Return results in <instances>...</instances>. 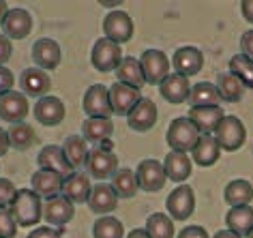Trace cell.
<instances>
[{
	"label": "cell",
	"mask_w": 253,
	"mask_h": 238,
	"mask_svg": "<svg viewBox=\"0 0 253 238\" xmlns=\"http://www.w3.org/2000/svg\"><path fill=\"white\" fill-rule=\"evenodd\" d=\"M240 54L249 56L253 60V30H247V33L240 37Z\"/></svg>",
	"instance_id": "obj_46"
},
{
	"label": "cell",
	"mask_w": 253,
	"mask_h": 238,
	"mask_svg": "<svg viewBox=\"0 0 253 238\" xmlns=\"http://www.w3.org/2000/svg\"><path fill=\"white\" fill-rule=\"evenodd\" d=\"M82 137L86 142H94V144H103L112 137L114 133V122L112 118H88L82 124Z\"/></svg>",
	"instance_id": "obj_30"
},
{
	"label": "cell",
	"mask_w": 253,
	"mask_h": 238,
	"mask_svg": "<svg viewBox=\"0 0 253 238\" xmlns=\"http://www.w3.org/2000/svg\"><path fill=\"white\" fill-rule=\"evenodd\" d=\"M35 118L45 127H56L65 120V103L58 97H41L35 103Z\"/></svg>",
	"instance_id": "obj_18"
},
{
	"label": "cell",
	"mask_w": 253,
	"mask_h": 238,
	"mask_svg": "<svg viewBox=\"0 0 253 238\" xmlns=\"http://www.w3.org/2000/svg\"><path fill=\"white\" fill-rule=\"evenodd\" d=\"M230 73L243 82L245 88L253 90V60L245 54H234L230 58Z\"/></svg>",
	"instance_id": "obj_36"
},
{
	"label": "cell",
	"mask_w": 253,
	"mask_h": 238,
	"mask_svg": "<svg viewBox=\"0 0 253 238\" xmlns=\"http://www.w3.org/2000/svg\"><path fill=\"white\" fill-rule=\"evenodd\" d=\"M240 11H243L245 20L253 24V0H243V2H240Z\"/></svg>",
	"instance_id": "obj_47"
},
{
	"label": "cell",
	"mask_w": 253,
	"mask_h": 238,
	"mask_svg": "<svg viewBox=\"0 0 253 238\" xmlns=\"http://www.w3.org/2000/svg\"><path fill=\"white\" fill-rule=\"evenodd\" d=\"M133 20L126 11H110L103 17V33L110 41L114 43H129L131 37H133Z\"/></svg>",
	"instance_id": "obj_6"
},
{
	"label": "cell",
	"mask_w": 253,
	"mask_h": 238,
	"mask_svg": "<svg viewBox=\"0 0 253 238\" xmlns=\"http://www.w3.org/2000/svg\"><path fill=\"white\" fill-rule=\"evenodd\" d=\"M7 13H9V4L4 2V0H0V24L4 22V17H7Z\"/></svg>",
	"instance_id": "obj_51"
},
{
	"label": "cell",
	"mask_w": 253,
	"mask_h": 238,
	"mask_svg": "<svg viewBox=\"0 0 253 238\" xmlns=\"http://www.w3.org/2000/svg\"><path fill=\"white\" fill-rule=\"evenodd\" d=\"M9 144L13 146L15 150H28L30 146L35 144V131H33V127L30 124H26V122H17V124H13L9 131Z\"/></svg>",
	"instance_id": "obj_38"
},
{
	"label": "cell",
	"mask_w": 253,
	"mask_h": 238,
	"mask_svg": "<svg viewBox=\"0 0 253 238\" xmlns=\"http://www.w3.org/2000/svg\"><path fill=\"white\" fill-rule=\"evenodd\" d=\"M142 99V92L137 88H131V86H125V84H112L110 86V103H112V114H118V116H129L131 110L140 103Z\"/></svg>",
	"instance_id": "obj_11"
},
{
	"label": "cell",
	"mask_w": 253,
	"mask_h": 238,
	"mask_svg": "<svg viewBox=\"0 0 253 238\" xmlns=\"http://www.w3.org/2000/svg\"><path fill=\"white\" fill-rule=\"evenodd\" d=\"M116 78H118L120 84L131 86V88H137V90L146 84L140 60L133 58V56H126V58H123V62H120L118 69H116Z\"/></svg>",
	"instance_id": "obj_28"
},
{
	"label": "cell",
	"mask_w": 253,
	"mask_h": 238,
	"mask_svg": "<svg viewBox=\"0 0 253 238\" xmlns=\"http://www.w3.org/2000/svg\"><path fill=\"white\" fill-rule=\"evenodd\" d=\"M135 178H137V187L144 191H159L163 185H166V170H163V163L157 159H144L135 170Z\"/></svg>",
	"instance_id": "obj_10"
},
{
	"label": "cell",
	"mask_w": 253,
	"mask_h": 238,
	"mask_svg": "<svg viewBox=\"0 0 253 238\" xmlns=\"http://www.w3.org/2000/svg\"><path fill=\"white\" fill-rule=\"evenodd\" d=\"M86 204H88V208L92 212H97V215H107V212H112L118 206V196H116V191L112 189V185L99 183V185H92Z\"/></svg>",
	"instance_id": "obj_22"
},
{
	"label": "cell",
	"mask_w": 253,
	"mask_h": 238,
	"mask_svg": "<svg viewBox=\"0 0 253 238\" xmlns=\"http://www.w3.org/2000/svg\"><path fill=\"white\" fill-rule=\"evenodd\" d=\"M202 65H204V54H202L198 47H193V45L178 47L176 49V54H174V58H172L174 73L185 75V78H191V75L200 73Z\"/></svg>",
	"instance_id": "obj_16"
},
{
	"label": "cell",
	"mask_w": 253,
	"mask_h": 238,
	"mask_svg": "<svg viewBox=\"0 0 253 238\" xmlns=\"http://www.w3.org/2000/svg\"><path fill=\"white\" fill-rule=\"evenodd\" d=\"M73 212H75L73 204L62 193L47 198L43 202V217L47 219V223H52V228H65L73 219Z\"/></svg>",
	"instance_id": "obj_13"
},
{
	"label": "cell",
	"mask_w": 253,
	"mask_h": 238,
	"mask_svg": "<svg viewBox=\"0 0 253 238\" xmlns=\"http://www.w3.org/2000/svg\"><path fill=\"white\" fill-rule=\"evenodd\" d=\"M166 208L169 212V217L178 219V221H185V219L191 217L195 210V196H193L191 185L176 187L166 199Z\"/></svg>",
	"instance_id": "obj_9"
},
{
	"label": "cell",
	"mask_w": 253,
	"mask_h": 238,
	"mask_svg": "<svg viewBox=\"0 0 253 238\" xmlns=\"http://www.w3.org/2000/svg\"><path fill=\"white\" fill-rule=\"evenodd\" d=\"M217 92L221 97V101H227V103H238L240 99L245 95V86L243 82L236 78V75H232L230 71H223L217 75Z\"/></svg>",
	"instance_id": "obj_31"
},
{
	"label": "cell",
	"mask_w": 253,
	"mask_h": 238,
	"mask_svg": "<svg viewBox=\"0 0 253 238\" xmlns=\"http://www.w3.org/2000/svg\"><path fill=\"white\" fill-rule=\"evenodd\" d=\"M221 146L217 144L212 135H200L195 146L191 148V161L200 167H211L219 161Z\"/></svg>",
	"instance_id": "obj_25"
},
{
	"label": "cell",
	"mask_w": 253,
	"mask_h": 238,
	"mask_svg": "<svg viewBox=\"0 0 253 238\" xmlns=\"http://www.w3.org/2000/svg\"><path fill=\"white\" fill-rule=\"evenodd\" d=\"M60 58H62V52H60V45L56 43L54 39H47L43 37L33 45V60L39 69H56L60 65Z\"/></svg>",
	"instance_id": "obj_24"
},
{
	"label": "cell",
	"mask_w": 253,
	"mask_h": 238,
	"mask_svg": "<svg viewBox=\"0 0 253 238\" xmlns=\"http://www.w3.org/2000/svg\"><path fill=\"white\" fill-rule=\"evenodd\" d=\"M212 238H243V236H238L236 232H232V230H219Z\"/></svg>",
	"instance_id": "obj_50"
},
{
	"label": "cell",
	"mask_w": 253,
	"mask_h": 238,
	"mask_svg": "<svg viewBox=\"0 0 253 238\" xmlns=\"http://www.w3.org/2000/svg\"><path fill=\"white\" fill-rule=\"evenodd\" d=\"M90 176L84 172H71L69 176L62 180V196H65L71 204H82V202H88V196H90Z\"/></svg>",
	"instance_id": "obj_19"
},
{
	"label": "cell",
	"mask_w": 253,
	"mask_h": 238,
	"mask_svg": "<svg viewBox=\"0 0 253 238\" xmlns=\"http://www.w3.org/2000/svg\"><path fill=\"white\" fill-rule=\"evenodd\" d=\"M92 67L101 73H110L116 71L118 65L123 62V52H120L118 43L110 41L107 37H101L97 39V43L92 45V54H90Z\"/></svg>",
	"instance_id": "obj_3"
},
{
	"label": "cell",
	"mask_w": 253,
	"mask_h": 238,
	"mask_svg": "<svg viewBox=\"0 0 253 238\" xmlns=\"http://www.w3.org/2000/svg\"><path fill=\"white\" fill-rule=\"evenodd\" d=\"M142 71H144V79L146 84L153 86H161V82L169 75V60L161 49H146L140 58Z\"/></svg>",
	"instance_id": "obj_7"
},
{
	"label": "cell",
	"mask_w": 253,
	"mask_h": 238,
	"mask_svg": "<svg viewBox=\"0 0 253 238\" xmlns=\"http://www.w3.org/2000/svg\"><path fill=\"white\" fill-rule=\"evenodd\" d=\"M62 230L60 228H49V225H43V228H37L28 234V238H60Z\"/></svg>",
	"instance_id": "obj_43"
},
{
	"label": "cell",
	"mask_w": 253,
	"mask_h": 238,
	"mask_svg": "<svg viewBox=\"0 0 253 238\" xmlns=\"http://www.w3.org/2000/svg\"><path fill=\"white\" fill-rule=\"evenodd\" d=\"M13 84H15V75L11 69H7L4 65H0V97L4 92H11L13 90Z\"/></svg>",
	"instance_id": "obj_42"
},
{
	"label": "cell",
	"mask_w": 253,
	"mask_h": 238,
	"mask_svg": "<svg viewBox=\"0 0 253 238\" xmlns=\"http://www.w3.org/2000/svg\"><path fill=\"white\" fill-rule=\"evenodd\" d=\"M62 150H65V157L67 161L71 163V167H82L86 165V159H88V144L82 135H69L65 144H62Z\"/></svg>",
	"instance_id": "obj_34"
},
{
	"label": "cell",
	"mask_w": 253,
	"mask_h": 238,
	"mask_svg": "<svg viewBox=\"0 0 253 238\" xmlns=\"http://www.w3.org/2000/svg\"><path fill=\"white\" fill-rule=\"evenodd\" d=\"M247 238H253V230L249 232V234H247Z\"/></svg>",
	"instance_id": "obj_52"
},
{
	"label": "cell",
	"mask_w": 253,
	"mask_h": 238,
	"mask_svg": "<svg viewBox=\"0 0 253 238\" xmlns=\"http://www.w3.org/2000/svg\"><path fill=\"white\" fill-rule=\"evenodd\" d=\"M163 170H166V176L174 183H185V180L191 176V159H189L187 153H178V150H169L163 159Z\"/></svg>",
	"instance_id": "obj_26"
},
{
	"label": "cell",
	"mask_w": 253,
	"mask_h": 238,
	"mask_svg": "<svg viewBox=\"0 0 253 238\" xmlns=\"http://www.w3.org/2000/svg\"><path fill=\"white\" fill-rule=\"evenodd\" d=\"M146 232L150 238H174V221L169 215L153 212L146 221Z\"/></svg>",
	"instance_id": "obj_37"
},
{
	"label": "cell",
	"mask_w": 253,
	"mask_h": 238,
	"mask_svg": "<svg viewBox=\"0 0 253 238\" xmlns=\"http://www.w3.org/2000/svg\"><path fill=\"white\" fill-rule=\"evenodd\" d=\"M223 110L219 105H208V108H191L187 118L195 124V129L200 131V135H212L214 129L219 127V122L223 120Z\"/></svg>",
	"instance_id": "obj_17"
},
{
	"label": "cell",
	"mask_w": 253,
	"mask_h": 238,
	"mask_svg": "<svg viewBox=\"0 0 253 238\" xmlns=\"http://www.w3.org/2000/svg\"><path fill=\"white\" fill-rule=\"evenodd\" d=\"M227 230L236 232L238 236H247L253 230V206H234L225 215Z\"/></svg>",
	"instance_id": "obj_29"
},
{
	"label": "cell",
	"mask_w": 253,
	"mask_h": 238,
	"mask_svg": "<svg viewBox=\"0 0 253 238\" xmlns=\"http://www.w3.org/2000/svg\"><path fill=\"white\" fill-rule=\"evenodd\" d=\"M225 202L230 208L234 206H247L253 199V187L247 183L243 178H236V180H230L225 187Z\"/></svg>",
	"instance_id": "obj_33"
},
{
	"label": "cell",
	"mask_w": 253,
	"mask_h": 238,
	"mask_svg": "<svg viewBox=\"0 0 253 238\" xmlns=\"http://www.w3.org/2000/svg\"><path fill=\"white\" fill-rule=\"evenodd\" d=\"M126 122H129L131 129L140 131V133L153 129L155 122H157V105H155L153 99L142 97L140 103H137L135 108L131 110V114L126 116Z\"/></svg>",
	"instance_id": "obj_20"
},
{
	"label": "cell",
	"mask_w": 253,
	"mask_h": 238,
	"mask_svg": "<svg viewBox=\"0 0 253 238\" xmlns=\"http://www.w3.org/2000/svg\"><path fill=\"white\" fill-rule=\"evenodd\" d=\"M212 137L217 140L221 150H238L245 144V124L240 122L238 116H223L219 127L214 129Z\"/></svg>",
	"instance_id": "obj_4"
},
{
	"label": "cell",
	"mask_w": 253,
	"mask_h": 238,
	"mask_svg": "<svg viewBox=\"0 0 253 238\" xmlns=\"http://www.w3.org/2000/svg\"><path fill=\"white\" fill-rule=\"evenodd\" d=\"M20 86L26 97L41 99V97H47L49 88H52V79H49V75L43 71V69L28 67V69H24L20 75Z\"/></svg>",
	"instance_id": "obj_12"
},
{
	"label": "cell",
	"mask_w": 253,
	"mask_h": 238,
	"mask_svg": "<svg viewBox=\"0 0 253 238\" xmlns=\"http://www.w3.org/2000/svg\"><path fill=\"white\" fill-rule=\"evenodd\" d=\"M159 92L161 97L169 103H185L189 99V92H191V82L185 75H178V73H169L166 79L161 82L159 86Z\"/></svg>",
	"instance_id": "obj_23"
},
{
	"label": "cell",
	"mask_w": 253,
	"mask_h": 238,
	"mask_svg": "<svg viewBox=\"0 0 253 238\" xmlns=\"http://www.w3.org/2000/svg\"><path fill=\"white\" fill-rule=\"evenodd\" d=\"M198 137H200V131L195 129V124L187 116L176 118V120L169 122L168 133H166L168 146L172 150H178V153L191 150L195 146V142H198Z\"/></svg>",
	"instance_id": "obj_2"
},
{
	"label": "cell",
	"mask_w": 253,
	"mask_h": 238,
	"mask_svg": "<svg viewBox=\"0 0 253 238\" xmlns=\"http://www.w3.org/2000/svg\"><path fill=\"white\" fill-rule=\"evenodd\" d=\"M112 189L116 191L118 198H133L137 193V178L135 172L129 167H118L116 174L112 176Z\"/></svg>",
	"instance_id": "obj_35"
},
{
	"label": "cell",
	"mask_w": 253,
	"mask_h": 238,
	"mask_svg": "<svg viewBox=\"0 0 253 238\" xmlns=\"http://www.w3.org/2000/svg\"><path fill=\"white\" fill-rule=\"evenodd\" d=\"M82 108L88 118H110L112 103H110V88L103 84H92L82 99Z\"/></svg>",
	"instance_id": "obj_8"
},
{
	"label": "cell",
	"mask_w": 253,
	"mask_h": 238,
	"mask_svg": "<svg viewBox=\"0 0 253 238\" xmlns=\"http://www.w3.org/2000/svg\"><path fill=\"white\" fill-rule=\"evenodd\" d=\"M2 35L9 37V39H24L33 30V15L26 9H9V13L2 22Z\"/></svg>",
	"instance_id": "obj_21"
},
{
	"label": "cell",
	"mask_w": 253,
	"mask_h": 238,
	"mask_svg": "<svg viewBox=\"0 0 253 238\" xmlns=\"http://www.w3.org/2000/svg\"><path fill=\"white\" fill-rule=\"evenodd\" d=\"M126 238H150V234L146 232V228H135L126 234Z\"/></svg>",
	"instance_id": "obj_49"
},
{
	"label": "cell",
	"mask_w": 253,
	"mask_h": 238,
	"mask_svg": "<svg viewBox=\"0 0 253 238\" xmlns=\"http://www.w3.org/2000/svg\"><path fill=\"white\" fill-rule=\"evenodd\" d=\"M92 236L94 238H123L125 236L123 223L114 217H101L92 225Z\"/></svg>",
	"instance_id": "obj_39"
},
{
	"label": "cell",
	"mask_w": 253,
	"mask_h": 238,
	"mask_svg": "<svg viewBox=\"0 0 253 238\" xmlns=\"http://www.w3.org/2000/svg\"><path fill=\"white\" fill-rule=\"evenodd\" d=\"M9 148H11V144H9V133H7V131H4L2 127H0V157L7 155Z\"/></svg>",
	"instance_id": "obj_48"
},
{
	"label": "cell",
	"mask_w": 253,
	"mask_h": 238,
	"mask_svg": "<svg viewBox=\"0 0 253 238\" xmlns=\"http://www.w3.org/2000/svg\"><path fill=\"white\" fill-rule=\"evenodd\" d=\"M178 238H211L202 225H189V228L178 232Z\"/></svg>",
	"instance_id": "obj_44"
},
{
	"label": "cell",
	"mask_w": 253,
	"mask_h": 238,
	"mask_svg": "<svg viewBox=\"0 0 253 238\" xmlns=\"http://www.w3.org/2000/svg\"><path fill=\"white\" fill-rule=\"evenodd\" d=\"M13 217L17 225L22 228H30L41 219L43 215V202L33 189H17V196L11 204Z\"/></svg>",
	"instance_id": "obj_1"
},
{
	"label": "cell",
	"mask_w": 253,
	"mask_h": 238,
	"mask_svg": "<svg viewBox=\"0 0 253 238\" xmlns=\"http://www.w3.org/2000/svg\"><path fill=\"white\" fill-rule=\"evenodd\" d=\"M17 232V221L11 206H0V238H13Z\"/></svg>",
	"instance_id": "obj_40"
},
{
	"label": "cell",
	"mask_w": 253,
	"mask_h": 238,
	"mask_svg": "<svg viewBox=\"0 0 253 238\" xmlns=\"http://www.w3.org/2000/svg\"><path fill=\"white\" fill-rule=\"evenodd\" d=\"M86 170H88V176H92L97 180L112 178L118 170V157L114 155L112 150H105L101 146L92 148V150H88Z\"/></svg>",
	"instance_id": "obj_5"
},
{
	"label": "cell",
	"mask_w": 253,
	"mask_h": 238,
	"mask_svg": "<svg viewBox=\"0 0 253 238\" xmlns=\"http://www.w3.org/2000/svg\"><path fill=\"white\" fill-rule=\"evenodd\" d=\"M189 105L191 108H208V105H219L221 97L217 92V86L211 82H200L191 86V92H189Z\"/></svg>",
	"instance_id": "obj_32"
},
{
	"label": "cell",
	"mask_w": 253,
	"mask_h": 238,
	"mask_svg": "<svg viewBox=\"0 0 253 238\" xmlns=\"http://www.w3.org/2000/svg\"><path fill=\"white\" fill-rule=\"evenodd\" d=\"M26 114H28V99L24 92L11 90L0 97V118L2 120L17 124V122H24Z\"/></svg>",
	"instance_id": "obj_14"
},
{
	"label": "cell",
	"mask_w": 253,
	"mask_h": 238,
	"mask_svg": "<svg viewBox=\"0 0 253 238\" xmlns=\"http://www.w3.org/2000/svg\"><path fill=\"white\" fill-rule=\"evenodd\" d=\"M62 178L60 174L56 172H49V170H37L30 178V185H33V191L37 193L39 198H52V196H58L62 191Z\"/></svg>",
	"instance_id": "obj_27"
},
{
	"label": "cell",
	"mask_w": 253,
	"mask_h": 238,
	"mask_svg": "<svg viewBox=\"0 0 253 238\" xmlns=\"http://www.w3.org/2000/svg\"><path fill=\"white\" fill-rule=\"evenodd\" d=\"M11 54H13V45H11V39L0 33V65H4V62L11 58Z\"/></svg>",
	"instance_id": "obj_45"
},
{
	"label": "cell",
	"mask_w": 253,
	"mask_h": 238,
	"mask_svg": "<svg viewBox=\"0 0 253 238\" xmlns=\"http://www.w3.org/2000/svg\"><path fill=\"white\" fill-rule=\"evenodd\" d=\"M37 163H39L41 170L56 172V174H60L62 178H67L71 172H75L71 167V163L67 161L62 146H56V144H47V146L41 148L39 157H37Z\"/></svg>",
	"instance_id": "obj_15"
},
{
	"label": "cell",
	"mask_w": 253,
	"mask_h": 238,
	"mask_svg": "<svg viewBox=\"0 0 253 238\" xmlns=\"http://www.w3.org/2000/svg\"><path fill=\"white\" fill-rule=\"evenodd\" d=\"M17 196L15 185L7 178H0V206H11Z\"/></svg>",
	"instance_id": "obj_41"
}]
</instances>
